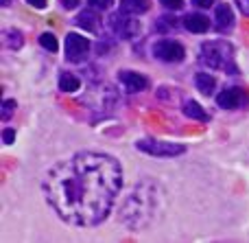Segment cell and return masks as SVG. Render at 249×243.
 Returning a JSON list of instances; mask_svg holds the SVG:
<instances>
[{
  "instance_id": "cell-1",
  "label": "cell",
  "mask_w": 249,
  "mask_h": 243,
  "mask_svg": "<svg viewBox=\"0 0 249 243\" xmlns=\"http://www.w3.org/2000/svg\"><path fill=\"white\" fill-rule=\"evenodd\" d=\"M123 188V167L109 153L79 151L53 165L42 193L61 222L79 228L99 226L109 217Z\"/></svg>"
},
{
  "instance_id": "cell-2",
  "label": "cell",
  "mask_w": 249,
  "mask_h": 243,
  "mask_svg": "<svg viewBox=\"0 0 249 243\" xmlns=\"http://www.w3.org/2000/svg\"><path fill=\"white\" fill-rule=\"evenodd\" d=\"M160 210V188L153 182H142L127 195L121 206V222L129 230L146 228Z\"/></svg>"
},
{
  "instance_id": "cell-3",
  "label": "cell",
  "mask_w": 249,
  "mask_h": 243,
  "mask_svg": "<svg viewBox=\"0 0 249 243\" xmlns=\"http://www.w3.org/2000/svg\"><path fill=\"white\" fill-rule=\"evenodd\" d=\"M199 61L210 70H221L225 75H238L234 46L230 42H225V39L203 42L201 48H199Z\"/></svg>"
},
{
  "instance_id": "cell-4",
  "label": "cell",
  "mask_w": 249,
  "mask_h": 243,
  "mask_svg": "<svg viewBox=\"0 0 249 243\" xmlns=\"http://www.w3.org/2000/svg\"><path fill=\"white\" fill-rule=\"evenodd\" d=\"M107 24L121 39H133V37H138L140 31H142L140 20H136L133 13H127V11H123V9L109 16Z\"/></svg>"
},
{
  "instance_id": "cell-5",
  "label": "cell",
  "mask_w": 249,
  "mask_h": 243,
  "mask_svg": "<svg viewBox=\"0 0 249 243\" xmlns=\"http://www.w3.org/2000/svg\"><path fill=\"white\" fill-rule=\"evenodd\" d=\"M136 149L142 153H149V156H155V158H175L186 151L184 145L164 143V140H151V138L136 140Z\"/></svg>"
},
{
  "instance_id": "cell-6",
  "label": "cell",
  "mask_w": 249,
  "mask_h": 243,
  "mask_svg": "<svg viewBox=\"0 0 249 243\" xmlns=\"http://www.w3.org/2000/svg\"><path fill=\"white\" fill-rule=\"evenodd\" d=\"M153 55L158 57V59L166 61V64H179V61H184L186 51L175 39H158V42L153 44Z\"/></svg>"
},
{
  "instance_id": "cell-7",
  "label": "cell",
  "mask_w": 249,
  "mask_h": 243,
  "mask_svg": "<svg viewBox=\"0 0 249 243\" xmlns=\"http://www.w3.org/2000/svg\"><path fill=\"white\" fill-rule=\"evenodd\" d=\"M88 53H90V39L79 33L66 35V57H68V61L79 64V61L88 59Z\"/></svg>"
},
{
  "instance_id": "cell-8",
  "label": "cell",
  "mask_w": 249,
  "mask_h": 243,
  "mask_svg": "<svg viewBox=\"0 0 249 243\" xmlns=\"http://www.w3.org/2000/svg\"><path fill=\"white\" fill-rule=\"evenodd\" d=\"M247 90L245 88H225L223 92H219L216 94V103H219V108L223 110H238L243 108V105L247 103Z\"/></svg>"
},
{
  "instance_id": "cell-9",
  "label": "cell",
  "mask_w": 249,
  "mask_h": 243,
  "mask_svg": "<svg viewBox=\"0 0 249 243\" xmlns=\"http://www.w3.org/2000/svg\"><path fill=\"white\" fill-rule=\"evenodd\" d=\"M118 81L123 83L124 92H129V94L144 92L146 88H149V79L140 73H133V70H121V73H118Z\"/></svg>"
},
{
  "instance_id": "cell-10",
  "label": "cell",
  "mask_w": 249,
  "mask_h": 243,
  "mask_svg": "<svg viewBox=\"0 0 249 243\" xmlns=\"http://www.w3.org/2000/svg\"><path fill=\"white\" fill-rule=\"evenodd\" d=\"M74 22H77V26H81L83 31H88V33H96V31H101V26H103L101 16L96 13V9H92V7L79 13V16L74 18Z\"/></svg>"
},
{
  "instance_id": "cell-11",
  "label": "cell",
  "mask_w": 249,
  "mask_h": 243,
  "mask_svg": "<svg viewBox=\"0 0 249 243\" xmlns=\"http://www.w3.org/2000/svg\"><path fill=\"white\" fill-rule=\"evenodd\" d=\"M214 26L221 31V33H228L234 26V11L230 4L221 2L214 7Z\"/></svg>"
},
{
  "instance_id": "cell-12",
  "label": "cell",
  "mask_w": 249,
  "mask_h": 243,
  "mask_svg": "<svg viewBox=\"0 0 249 243\" xmlns=\"http://www.w3.org/2000/svg\"><path fill=\"white\" fill-rule=\"evenodd\" d=\"M181 22H184V26L190 33H206L210 29V18L201 16V13H188Z\"/></svg>"
},
{
  "instance_id": "cell-13",
  "label": "cell",
  "mask_w": 249,
  "mask_h": 243,
  "mask_svg": "<svg viewBox=\"0 0 249 243\" xmlns=\"http://www.w3.org/2000/svg\"><path fill=\"white\" fill-rule=\"evenodd\" d=\"M181 112H184L188 118H193V121H203V123H206L208 118H210L206 110H203L201 105H199L197 101H193V99L184 101V105H181Z\"/></svg>"
},
{
  "instance_id": "cell-14",
  "label": "cell",
  "mask_w": 249,
  "mask_h": 243,
  "mask_svg": "<svg viewBox=\"0 0 249 243\" xmlns=\"http://www.w3.org/2000/svg\"><path fill=\"white\" fill-rule=\"evenodd\" d=\"M195 83H197V90L206 96H210L216 88V79L210 73H197L195 75Z\"/></svg>"
},
{
  "instance_id": "cell-15",
  "label": "cell",
  "mask_w": 249,
  "mask_h": 243,
  "mask_svg": "<svg viewBox=\"0 0 249 243\" xmlns=\"http://www.w3.org/2000/svg\"><path fill=\"white\" fill-rule=\"evenodd\" d=\"M121 9L133 16H140L151 9V0H121Z\"/></svg>"
},
{
  "instance_id": "cell-16",
  "label": "cell",
  "mask_w": 249,
  "mask_h": 243,
  "mask_svg": "<svg viewBox=\"0 0 249 243\" xmlns=\"http://www.w3.org/2000/svg\"><path fill=\"white\" fill-rule=\"evenodd\" d=\"M81 88V79L72 73H61L59 75V90L70 94V92H77Z\"/></svg>"
},
{
  "instance_id": "cell-17",
  "label": "cell",
  "mask_w": 249,
  "mask_h": 243,
  "mask_svg": "<svg viewBox=\"0 0 249 243\" xmlns=\"http://www.w3.org/2000/svg\"><path fill=\"white\" fill-rule=\"evenodd\" d=\"M2 42H4V46L18 51V48L24 44V37H22V33L18 29H4L2 31Z\"/></svg>"
},
{
  "instance_id": "cell-18",
  "label": "cell",
  "mask_w": 249,
  "mask_h": 243,
  "mask_svg": "<svg viewBox=\"0 0 249 243\" xmlns=\"http://www.w3.org/2000/svg\"><path fill=\"white\" fill-rule=\"evenodd\" d=\"M16 108H18V103L13 99H4L2 101V110H0V121L2 123H7L9 118L13 116V112H16Z\"/></svg>"
},
{
  "instance_id": "cell-19",
  "label": "cell",
  "mask_w": 249,
  "mask_h": 243,
  "mask_svg": "<svg viewBox=\"0 0 249 243\" xmlns=\"http://www.w3.org/2000/svg\"><path fill=\"white\" fill-rule=\"evenodd\" d=\"M39 44H42L46 51H51V53H57V48H59V42H57V37L53 33H42L39 35Z\"/></svg>"
},
{
  "instance_id": "cell-20",
  "label": "cell",
  "mask_w": 249,
  "mask_h": 243,
  "mask_svg": "<svg viewBox=\"0 0 249 243\" xmlns=\"http://www.w3.org/2000/svg\"><path fill=\"white\" fill-rule=\"evenodd\" d=\"M114 4V0H88V7L96 9V11H105Z\"/></svg>"
},
{
  "instance_id": "cell-21",
  "label": "cell",
  "mask_w": 249,
  "mask_h": 243,
  "mask_svg": "<svg viewBox=\"0 0 249 243\" xmlns=\"http://www.w3.org/2000/svg\"><path fill=\"white\" fill-rule=\"evenodd\" d=\"M160 2H162L166 9H175V11L184 7V0H160Z\"/></svg>"
},
{
  "instance_id": "cell-22",
  "label": "cell",
  "mask_w": 249,
  "mask_h": 243,
  "mask_svg": "<svg viewBox=\"0 0 249 243\" xmlns=\"http://www.w3.org/2000/svg\"><path fill=\"white\" fill-rule=\"evenodd\" d=\"M2 140H4V145H11L13 140H16V130H11V127H7V130L2 131Z\"/></svg>"
},
{
  "instance_id": "cell-23",
  "label": "cell",
  "mask_w": 249,
  "mask_h": 243,
  "mask_svg": "<svg viewBox=\"0 0 249 243\" xmlns=\"http://www.w3.org/2000/svg\"><path fill=\"white\" fill-rule=\"evenodd\" d=\"M214 2L216 0H193V4H197V7H201V9H210Z\"/></svg>"
},
{
  "instance_id": "cell-24",
  "label": "cell",
  "mask_w": 249,
  "mask_h": 243,
  "mask_svg": "<svg viewBox=\"0 0 249 243\" xmlns=\"http://www.w3.org/2000/svg\"><path fill=\"white\" fill-rule=\"evenodd\" d=\"M59 2H61V7L64 9H77L79 0H59Z\"/></svg>"
},
{
  "instance_id": "cell-25",
  "label": "cell",
  "mask_w": 249,
  "mask_h": 243,
  "mask_svg": "<svg viewBox=\"0 0 249 243\" xmlns=\"http://www.w3.org/2000/svg\"><path fill=\"white\" fill-rule=\"evenodd\" d=\"M236 4H238V9H241L245 16H249V0H236Z\"/></svg>"
},
{
  "instance_id": "cell-26",
  "label": "cell",
  "mask_w": 249,
  "mask_h": 243,
  "mask_svg": "<svg viewBox=\"0 0 249 243\" xmlns=\"http://www.w3.org/2000/svg\"><path fill=\"white\" fill-rule=\"evenodd\" d=\"M26 2H29L31 7H35V9H44V7H46L48 0H26Z\"/></svg>"
},
{
  "instance_id": "cell-27",
  "label": "cell",
  "mask_w": 249,
  "mask_h": 243,
  "mask_svg": "<svg viewBox=\"0 0 249 243\" xmlns=\"http://www.w3.org/2000/svg\"><path fill=\"white\" fill-rule=\"evenodd\" d=\"M2 4H4V7H9V4H11V0H2Z\"/></svg>"
}]
</instances>
